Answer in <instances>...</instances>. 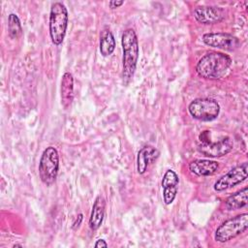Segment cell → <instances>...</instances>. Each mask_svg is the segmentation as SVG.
I'll list each match as a JSON object with an SVG mask.
<instances>
[{
  "label": "cell",
  "instance_id": "1",
  "mask_svg": "<svg viewBox=\"0 0 248 248\" xmlns=\"http://www.w3.org/2000/svg\"><path fill=\"white\" fill-rule=\"evenodd\" d=\"M232 65V58L223 52L209 51L197 63L196 72L205 79L222 78Z\"/></svg>",
  "mask_w": 248,
  "mask_h": 248
},
{
  "label": "cell",
  "instance_id": "2",
  "mask_svg": "<svg viewBox=\"0 0 248 248\" xmlns=\"http://www.w3.org/2000/svg\"><path fill=\"white\" fill-rule=\"evenodd\" d=\"M121 45L123 49L122 79L125 84H128L134 77L140 53L139 40L134 29L128 28L123 31Z\"/></svg>",
  "mask_w": 248,
  "mask_h": 248
},
{
  "label": "cell",
  "instance_id": "3",
  "mask_svg": "<svg viewBox=\"0 0 248 248\" xmlns=\"http://www.w3.org/2000/svg\"><path fill=\"white\" fill-rule=\"evenodd\" d=\"M68 10L62 2H55L51 5L49 13V36L55 46L63 43L68 27Z\"/></svg>",
  "mask_w": 248,
  "mask_h": 248
},
{
  "label": "cell",
  "instance_id": "4",
  "mask_svg": "<svg viewBox=\"0 0 248 248\" xmlns=\"http://www.w3.org/2000/svg\"><path fill=\"white\" fill-rule=\"evenodd\" d=\"M59 170V154L55 147H46L40 158L39 162V176L41 181L46 185H52L58 174Z\"/></svg>",
  "mask_w": 248,
  "mask_h": 248
},
{
  "label": "cell",
  "instance_id": "5",
  "mask_svg": "<svg viewBox=\"0 0 248 248\" xmlns=\"http://www.w3.org/2000/svg\"><path fill=\"white\" fill-rule=\"evenodd\" d=\"M248 229V214L241 213L223 222L215 231L214 239L225 243L243 233Z\"/></svg>",
  "mask_w": 248,
  "mask_h": 248
},
{
  "label": "cell",
  "instance_id": "6",
  "mask_svg": "<svg viewBox=\"0 0 248 248\" xmlns=\"http://www.w3.org/2000/svg\"><path fill=\"white\" fill-rule=\"evenodd\" d=\"M190 114L200 121H212L220 113L218 102L211 98H198L189 104Z\"/></svg>",
  "mask_w": 248,
  "mask_h": 248
},
{
  "label": "cell",
  "instance_id": "7",
  "mask_svg": "<svg viewBox=\"0 0 248 248\" xmlns=\"http://www.w3.org/2000/svg\"><path fill=\"white\" fill-rule=\"evenodd\" d=\"M200 141L198 150L206 157H221L227 155L233 147V142L229 137H225L218 141L208 140V131H204L200 135Z\"/></svg>",
  "mask_w": 248,
  "mask_h": 248
},
{
  "label": "cell",
  "instance_id": "8",
  "mask_svg": "<svg viewBox=\"0 0 248 248\" xmlns=\"http://www.w3.org/2000/svg\"><path fill=\"white\" fill-rule=\"evenodd\" d=\"M248 163L244 162L232 169H231L226 174L221 176L214 183V190L217 192H222L232 187L240 184L247 178Z\"/></svg>",
  "mask_w": 248,
  "mask_h": 248
},
{
  "label": "cell",
  "instance_id": "9",
  "mask_svg": "<svg viewBox=\"0 0 248 248\" xmlns=\"http://www.w3.org/2000/svg\"><path fill=\"white\" fill-rule=\"evenodd\" d=\"M202 41L206 46L227 51H233L240 46V42L235 36L224 32L205 33L202 36Z\"/></svg>",
  "mask_w": 248,
  "mask_h": 248
},
{
  "label": "cell",
  "instance_id": "10",
  "mask_svg": "<svg viewBox=\"0 0 248 248\" xmlns=\"http://www.w3.org/2000/svg\"><path fill=\"white\" fill-rule=\"evenodd\" d=\"M194 17L202 24H215L226 17L225 10L216 6H200L194 10Z\"/></svg>",
  "mask_w": 248,
  "mask_h": 248
},
{
  "label": "cell",
  "instance_id": "11",
  "mask_svg": "<svg viewBox=\"0 0 248 248\" xmlns=\"http://www.w3.org/2000/svg\"><path fill=\"white\" fill-rule=\"evenodd\" d=\"M179 178L176 172L172 170H168L162 178L163 200L166 204H170L174 201L177 194V186Z\"/></svg>",
  "mask_w": 248,
  "mask_h": 248
},
{
  "label": "cell",
  "instance_id": "12",
  "mask_svg": "<svg viewBox=\"0 0 248 248\" xmlns=\"http://www.w3.org/2000/svg\"><path fill=\"white\" fill-rule=\"evenodd\" d=\"M159 150L151 145H145L140 149L137 157V170L140 174L146 171L149 164L159 157Z\"/></svg>",
  "mask_w": 248,
  "mask_h": 248
},
{
  "label": "cell",
  "instance_id": "13",
  "mask_svg": "<svg viewBox=\"0 0 248 248\" xmlns=\"http://www.w3.org/2000/svg\"><path fill=\"white\" fill-rule=\"evenodd\" d=\"M219 169V164L213 160L197 159L189 164V170L198 176H209L214 174Z\"/></svg>",
  "mask_w": 248,
  "mask_h": 248
},
{
  "label": "cell",
  "instance_id": "14",
  "mask_svg": "<svg viewBox=\"0 0 248 248\" xmlns=\"http://www.w3.org/2000/svg\"><path fill=\"white\" fill-rule=\"evenodd\" d=\"M61 105L64 108H69L74 100V78L69 72H66L62 76L61 79Z\"/></svg>",
  "mask_w": 248,
  "mask_h": 248
},
{
  "label": "cell",
  "instance_id": "15",
  "mask_svg": "<svg viewBox=\"0 0 248 248\" xmlns=\"http://www.w3.org/2000/svg\"><path fill=\"white\" fill-rule=\"evenodd\" d=\"M105 208L106 202L104 198L102 196H98L93 203L91 215L89 218V227L91 230L96 231L101 227L105 217Z\"/></svg>",
  "mask_w": 248,
  "mask_h": 248
},
{
  "label": "cell",
  "instance_id": "16",
  "mask_svg": "<svg viewBox=\"0 0 248 248\" xmlns=\"http://www.w3.org/2000/svg\"><path fill=\"white\" fill-rule=\"evenodd\" d=\"M116 46V42L113 34L108 28H104L100 34V52L107 57L112 54Z\"/></svg>",
  "mask_w": 248,
  "mask_h": 248
},
{
  "label": "cell",
  "instance_id": "17",
  "mask_svg": "<svg viewBox=\"0 0 248 248\" xmlns=\"http://www.w3.org/2000/svg\"><path fill=\"white\" fill-rule=\"evenodd\" d=\"M248 188L244 187L239 191L232 194L226 200V207L228 210H236L244 207L248 202Z\"/></svg>",
  "mask_w": 248,
  "mask_h": 248
},
{
  "label": "cell",
  "instance_id": "18",
  "mask_svg": "<svg viewBox=\"0 0 248 248\" xmlns=\"http://www.w3.org/2000/svg\"><path fill=\"white\" fill-rule=\"evenodd\" d=\"M8 31L12 39H17L22 35L21 23L16 14H10L8 16Z\"/></svg>",
  "mask_w": 248,
  "mask_h": 248
},
{
  "label": "cell",
  "instance_id": "19",
  "mask_svg": "<svg viewBox=\"0 0 248 248\" xmlns=\"http://www.w3.org/2000/svg\"><path fill=\"white\" fill-rule=\"evenodd\" d=\"M82 219H83V215L80 213V214H78V217L76 218V220H75V222L73 223V229H77V227H78L79 225H80V223H81V221H82Z\"/></svg>",
  "mask_w": 248,
  "mask_h": 248
},
{
  "label": "cell",
  "instance_id": "20",
  "mask_svg": "<svg viewBox=\"0 0 248 248\" xmlns=\"http://www.w3.org/2000/svg\"><path fill=\"white\" fill-rule=\"evenodd\" d=\"M123 4H124V1H109V3H108L110 9L118 8V7H120Z\"/></svg>",
  "mask_w": 248,
  "mask_h": 248
},
{
  "label": "cell",
  "instance_id": "21",
  "mask_svg": "<svg viewBox=\"0 0 248 248\" xmlns=\"http://www.w3.org/2000/svg\"><path fill=\"white\" fill-rule=\"evenodd\" d=\"M94 246L97 247V248H99V247H108V243H107L106 240H104V239H98V240L95 242Z\"/></svg>",
  "mask_w": 248,
  "mask_h": 248
},
{
  "label": "cell",
  "instance_id": "22",
  "mask_svg": "<svg viewBox=\"0 0 248 248\" xmlns=\"http://www.w3.org/2000/svg\"><path fill=\"white\" fill-rule=\"evenodd\" d=\"M13 247H21V245H18V244H15Z\"/></svg>",
  "mask_w": 248,
  "mask_h": 248
}]
</instances>
